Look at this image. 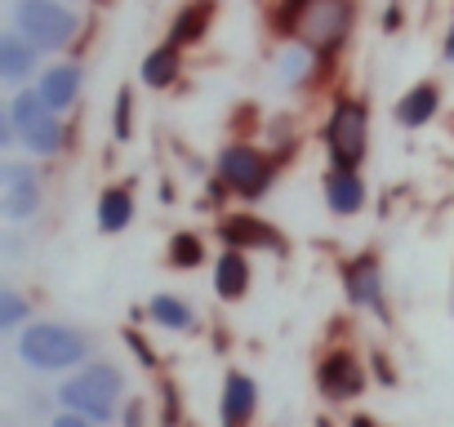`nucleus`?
Returning a JSON list of instances; mask_svg holds the SVG:
<instances>
[{
	"mask_svg": "<svg viewBox=\"0 0 454 427\" xmlns=\"http://www.w3.org/2000/svg\"><path fill=\"white\" fill-rule=\"evenodd\" d=\"M268 19L277 41L308 45L312 54L334 63L356 32V0H277Z\"/></svg>",
	"mask_w": 454,
	"mask_h": 427,
	"instance_id": "1",
	"label": "nucleus"
},
{
	"mask_svg": "<svg viewBox=\"0 0 454 427\" xmlns=\"http://www.w3.org/2000/svg\"><path fill=\"white\" fill-rule=\"evenodd\" d=\"M125 369L116 361H90L81 369H72L63 383H59V409H72V414H85L94 418L98 427L121 418L125 409Z\"/></svg>",
	"mask_w": 454,
	"mask_h": 427,
	"instance_id": "2",
	"label": "nucleus"
},
{
	"mask_svg": "<svg viewBox=\"0 0 454 427\" xmlns=\"http://www.w3.org/2000/svg\"><path fill=\"white\" fill-rule=\"evenodd\" d=\"M94 356V338L81 325H63V321H32L19 330V361L36 374H63V369H81Z\"/></svg>",
	"mask_w": 454,
	"mask_h": 427,
	"instance_id": "3",
	"label": "nucleus"
},
{
	"mask_svg": "<svg viewBox=\"0 0 454 427\" xmlns=\"http://www.w3.org/2000/svg\"><path fill=\"white\" fill-rule=\"evenodd\" d=\"M281 160H286L281 151H268L254 138H232V143H223L218 156H214V178L227 187V196L254 205V200H263L277 187Z\"/></svg>",
	"mask_w": 454,
	"mask_h": 427,
	"instance_id": "4",
	"label": "nucleus"
},
{
	"mask_svg": "<svg viewBox=\"0 0 454 427\" xmlns=\"http://www.w3.org/2000/svg\"><path fill=\"white\" fill-rule=\"evenodd\" d=\"M321 147H325L330 165L365 169V156H370V103L361 94L330 98V112H325V125H321Z\"/></svg>",
	"mask_w": 454,
	"mask_h": 427,
	"instance_id": "5",
	"label": "nucleus"
},
{
	"mask_svg": "<svg viewBox=\"0 0 454 427\" xmlns=\"http://www.w3.org/2000/svg\"><path fill=\"white\" fill-rule=\"evenodd\" d=\"M14 27L41 50V54H63L81 41L85 23L76 5L67 0H14Z\"/></svg>",
	"mask_w": 454,
	"mask_h": 427,
	"instance_id": "6",
	"label": "nucleus"
},
{
	"mask_svg": "<svg viewBox=\"0 0 454 427\" xmlns=\"http://www.w3.org/2000/svg\"><path fill=\"white\" fill-rule=\"evenodd\" d=\"M339 281H343V299L352 312H370L379 325H392V307H387V276H383V259L374 250H356L339 263Z\"/></svg>",
	"mask_w": 454,
	"mask_h": 427,
	"instance_id": "7",
	"label": "nucleus"
},
{
	"mask_svg": "<svg viewBox=\"0 0 454 427\" xmlns=\"http://www.w3.org/2000/svg\"><path fill=\"white\" fill-rule=\"evenodd\" d=\"M45 205V178L36 169V160H19L10 156L0 165V214L5 223L19 228V223H32Z\"/></svg>",
	"mask_w": 454,
	"mask_h": 427,
	"instance_id": "8",
	"label": "nucleus"
},
{
	"mask_svg": "<svg viewBox=\"0 0 454 427\" xmlns=\"http://www.w3.org/2000/svg\"><path fill=\"white\" fill-rule=\"evenodd\" d=\"M365 387H370V374H365V361L352 347L321 352V361H317V392L325 400L343 405V400H356Z\"/></svg>",
	"mask_w": 454,
	"mask_h": 427,
	"instance_id": "9",
	"label": "nucleus"
},
{
	"mask_svg": "<svg viewBox=\"0 0 454 427\" xmlns=\"http://www.w3.org/2000/svg\"><path fill=\"white\" fill-rule=\"evenodd\" d=\"M214 237L227 250H250V254L254 250H263V254H286L290 250V237L277 223H268L263 214H223Z\"/></svg>",
	"mask_w": 454,
	"mask_h": 427,
	"instance_id": "10",
	"label": "nucleus"
},
{
	"mask_svg": "<svg viewBox=\"0 0 454 427\" xmlns=\"http://www.w3.org/2000/svg\"><path fill=\"white\" fill-rule=\"evenodd\" d=\"M321 200L334 219H356L370 205V182L361 169H343V165H325L321 174Z\"/></svg>",
	"mask_w": 454,
	"mask_h": 427,
	"instance_id": "11",
	"label": "nucleus"
},
{
	"mask_svg": "<svg viewBox=\"0 0 454 427\" xmlns=\"http://www.w3.org/2000/svg\"><path fill=\"white\" fill-rule=\"evenodd\" d=\"M325 58L321 54H312L308 45H294V41H281L277 45V54H272V81L286 89V94H294V89H312L321 76H325Z\"/></svg>",
	"mask_w": 454,
	"mask_h": 427,
	"instance_id": "12",
	"label": "nucleus"
},
{
	"mask_svg": "<svg viewBox=\"0 0 454 427\" xmlns=\"http://www.w3.org/2000/svg\"><path fill=\"white\" fill-rule=\"evenodd\" d=\"M259 414V383L246 369H227L223 396H218V423L223 427H250Z\"/></svg>",
	"mask_w": 454,
	"mask_h": 427,
	"instance_id": "13",
	"label": "nucleus"
},
{
	"mask_svg": "<svg viewBox=\"0 0 454 427\" xmlns=\"http://www.w3.org/2000/svg\"><path fill=\"white\" fill-rule=\"evenodd\" d=\"M441 103H445L441 81H414V85L392 103V120H396V129H427V125L441 116Z\"/></svg>",
	"mask_w": 454,
	"mask_h": 427,
	"instance_id": "14",
	"label": "nucleus"
},
{
	"mask_svg": "<svg viewBox=\"0 0 454 427\" xmlns=\"http://www.w3.org/2000/svg\"><path fill=\"white\" fill-rule=\"evenodd\" d=\"M41 50L19 32V27H10L5 36H0V81H5L10 89H27V81L41 72Z\"/></svg>",
	"mask_w": 454,
	"mask_h": 427,
	"instance_id": "15",
	"label": "nucleus"
},
{
	"mask_svg": "<svg viewBox=\"0 0 454 427\" xmlns=\"http://www.w3.org/2000/svg\"><path fill=\"white\" fill-rule=\"evenodd\" d=\"M36 89L45 94V103L59 112V116H67L76 103H81V89H85V67L72 58H63V63H50L41 76H36Z\"/></svg>",
	"mask_w": 454,
	"mask_h": 427,
	"instance_id": "16",
	"label": "nucleus"
},
{
	"mask_svg": "<svg viewBox=\"0 0 454 427\" xmlns=\"http://www.w3.org/2000/svg\"><path fill=\"white\" fill-rule=\"evenodd\" d=\"M134 214H138L134 187H129V182H112V187H103L98 200H94V228H98L103 237H121V232H129Z\"/></svg>",
	"mask_w": 454,
	"mask_h": 427,
	"instance_id": "17",
	"label": "nucleus"
},
{
	"mask_svg": "<svg viewBox=\"0 0 454 427\" xmlns=\"http://www.w3.org/2000/svg\"><path fill=\"white\" fill-rule=\"evenodd\" d=\"M250 285H254V263H250V254L223 245V250L214 254V294H218L223 303H241V299L250 294Z\"/></svg>",
	"mask_w": 454,
	"mask_h": 427,
	"instance_id": "18",
	"label": "nucleus"
},
{
	"mask_svg": "<svg viewBox=\"0 0 454 427\" xmlns=\"http://www.w3.org/2000/svg\"><path fill=\"white\" fill-rule=\"evenodd\" d=\"M187 50H178L174 41H160V45H152L147 54H143V63H138V85L143 89H156V94H165L169 85H178V76H183V58Z\"/></svg>",
	"mask_w": 454,
	"mask_h": 427,
	"instance_id": "19",
	"label": "nucleus"
},
{
	"mask_svg": "<svg viewBox=\"0 0 454 427\" xmlns=\"http://www.w3.org/2000/svg\"><path fill=\"white\" fill-rule=\"evenodd\" d=\"M19 147L27 151V160H54V156H63L67 151V120L59 112H50V116L23 125L19 129Z\"/></svg>",
	"mask_w": 454,
	"mask_h": 427,
	"instance_id": "20",
	"label": "nucleus"
},
{
	"mask_svg": "<svg viewBox=\"0 0 454 427\" xmlns=\"http://www.w3.org/2000/svg\"><path fill=\"white\" fill-rule=\"evenodd\" d=\"M214 14H218V5L214 0H187V5L169 19V32H165V41H174L178 50H192V45H200L205 36H209V23H214Z\"/></svg>",
	"mask_w": 454,
	"mask_h": 427,
	"instance_id": "21",
	"label": "nucleus"
},
{
	"mask_svg": "<svg viewBox=\"0 0 454 427\" xmlns=\"http://www.w3.org/2000/svg\"><path fill=\"white\" fill-rule=\"evenodd\" d=\"M205 259H209V250H205L200 232H174L165 241V268L169 272H196V268H205Z\"/></svg>",
	"mask_w": 454,
	"mask_h": 427,
	"instance_id": "22",
	"label": "nucleus"
},
{
	"mask_svg": "<svg viewBox=\"0 0 454 427\" xmlns=\"http://www.w3.org/2000/svg\"><path fill=\"white\" fill-rule=\"evenodd\" d=\"M147 321L160 325V330H178V334L196 330V312H192V303L178 299V294H156V299H147Z\"/></svg>",
	"mask_w": 454,
	"mask_h": 427,
	"instance_id": "23",
	"label": "nucleus"
},
{
	"mask_svg": "<svg viewBox=\"0 0 454 427\" xmlns=\"http://www.w3.org/2000/svg\"><path fill=\"white\" fill-rule=\"evenodd\" d=\"M54 107L45 103V94L36 89V85H27V89H14L10 94V103H5V116L14 120V129H23V125H32V120H41V116H50Z\"/></svg>",
	"mask_w": 454,
	"mask_h": 427,
	"instance_id": "24",
	"label": "nucleus"
},
{
	"mask_svg": "<svg viewBox=\"0 0 454 427\" xmlns=\"http://www.w3.org/2000/svg\"><path fill=\"white\" fill-rule=\"evenodd\" d=\"M23 325H32V303L14 285H5V290H0V330L19 334Z\"/></svg>",
	"mask_w": 454,
	"mask_h": 427,
	"instance_id": "25",
	"label": "nucleus"
},
{
	"mask_svg": "<svg viewBox=\"0 0 454 427\" xmlns=\"http://www.w3.org/2000/svg\"><path fill=\"white\" fill-rule=\"evenodd\" d=\"M112 138H116V143H134V85H121V89H116V103H112Z\"/></svg>",
	"mask_w": 454,
	"mask_h": 427,
	"instance_id": "26",
	"label": "nucleus"
},
{
	"mask_svg": "<svg viewBox=\"0 0 454 427\" xmlns=\"http://www.w3.org/2000/svg\"><path fill=\"white\" fill-rule=\"evenodd\" d=\"M121 427H147V405H143V396H129V400H125Z\"/></svg>",
	"mask_w": 454,
	"mask_h": 427,
	"instance_id": "27",
	"label": "nucleus"
},
{
	"mask_svg": "<svg viewBox=\"0 0 454 427\" xmlns=\"http://www.w3.org/2000/svg\"><path fill=\"white\" fill-rule=\"evenodd\" d=\"M50 427H98L94 418H85V414H72V409H59L54 418H50Z\"/></svg>",
	"mask_w": 454,
	"mask_h": 427,
	"instance_id": "28",
	"label": "nucleus"
},
{
	"mask_svg": "<svg viewBox=\"0 0 454 427\" xmlns=\"http://www.w3.org/2000/svg\"><path fill=\"white\" fill-rule=\"evenodd\" d=\"M125 343H129V347H134V352H138V361H143V365H147V369H156V352H152V343H143V338H138V334H134V330H129V334H125Z\"/></svg>",
	"mask_w": 454,
	"mask_h": 427,
	"instance_id": "29",
	"label": "nucleus"
},
{
	"mask_svg": "<svg viewBox=\"0 0 454 427\" xmlns=\"http://www.w3.org/2000/svg\"><path fill=\"white\" fill-rule=\"evenodd\" d=\"M401 23H405V10H401V0H392V5L383 10V32L392 36V32H401Z\"/></svg>",
	"mask_w": 454,
	"mask_h": 427,
	"instance_id": "30",
	"label": "nucleus"
},
{
	"mask_svg": "<svg viewBox=\"0 0 454 427\" xmlns=\"http://www.w3.org/2000/svg\"><path fill=\"white\" fill-rule=\"evenodd\" d=\"M441 58L454 67V14H450V27H445V41H441Z\"/></svg>",
	"mask_w": 454,
	"mask_h": 427,
	"instance_id": "31",
	"label": "nucleus"
},
{
	"mask_svg": "<svg viewBox=\"0 0 454 427\" xmlns=\"http://www.w3.org/2000/svg\"><path fill=\"white\" fill-rule=\"evenodd\" d=\"M348 427H379V423H374V418H370V414H356V418H352V423H348Z\"/></svg>",
	"mask_w": 454,
	"mask_h": 427,
	"instance_id": "32",
	"label": "nucleus"
},
{
	"mask_svg": "<svg viewBox=\"0 0 454 427\" xmlns=\"http://www.w3.org/2000/svg\"><path fill=\"white\" fill-rule=\"evenodd\" d=\"M317 427H334V423H325V418H321V423H317Z\"/></svg>",
	"mask_w": 454,
	"mask_h": 427,
	"instance_id": "33",
	"label": "nucleus"
},
{
	"mask_svg": "<svg viewBox=\"0 0 454 427\" xmlns=\"http://www.w3.org/2000/svg\"><path fill=\"white\" fill-rule=\"evenodd\" d=\"M67 5H81V0H67Z\"/></svg>",
	"mask_w": 454,
	"mask_h": 427,
	"instance_id": "34",
	"label": "nucleus"
}]
</instances>
